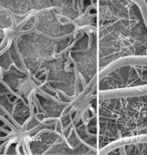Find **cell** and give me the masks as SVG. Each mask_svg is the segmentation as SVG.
<instances>
[{"mask_svg": "<svg viewBox=\"0 0 147 155\" xmlns=\"http://www.w3.org/2000/svg\"><path fill=\"white\" fill-rule=\"evenodd\" d=\"M147 94V84L134 86L131 88H122L115 90H100L97 96L100 100L110 98H124V97H139Z\"/></svg>", "mask_w": 147, "mask_h": 155, "instance_id": "cell-1", "label": "cell"}]
</instances>
